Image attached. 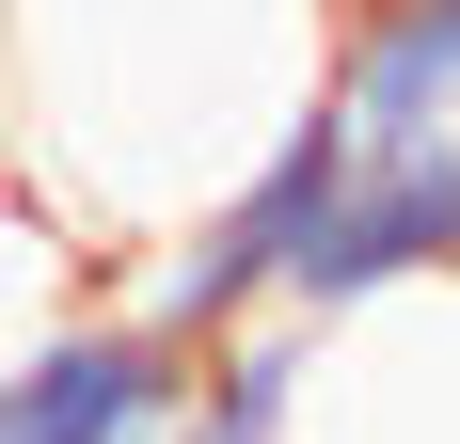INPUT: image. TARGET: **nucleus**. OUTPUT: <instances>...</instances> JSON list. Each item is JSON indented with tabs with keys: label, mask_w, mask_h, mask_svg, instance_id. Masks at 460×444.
Masks as SVG:
<instances>
[{
	"label": "nucleus",
	"mask_w": 460,
	"mask_h": 444,
	"mask_svg": "<svg viewBox=\"0 0 460 444\" xmlns=\"http://www.w3.org/2000/svg\"><path fill=\"white\" fill-rule=\"evenodd\" d=\"M302 397H318V317H254L223 350H190L175 444H302Z\"/></svg>",
	"instance_id": "obj_7"
},
{
	"label": "nucleus",
	"mask_w": 460,
	"mask_h": 444,
	"mask_svg": "<svg viewBox=\"0 0 460 444\" xmlns=\"http://www.w3.org/2000/svg\"><path fill=\"white\" fill-rule=\"evenodd\" d=\"M302 444H460V270L445 286H397L366 317H318Z\"/></svg>",
	"instance_id": "obj_4"
},
{
	"label": "nucleus",
	"mask_w": 460,
	"mask_h": 444,
	"mask_svg": "<svg viewBox=\"0 0 460 444\" xmlns=\"http://www.w3.org/2000/svg\"><path fill=\"white\" fill-rule=\"evenodd\" d=\"M349 159H366V143L333 128V111H302V128H286L223 207H190L175 238L143 254V317H159L175 350H223V333L286 317V286H302V254H318V222H333V191H349Z\"/></svg>",
	"instance_id": "obj_2"
},
{
	"label": "nucleus",
	"mask_w": 460,
	"mask_h": 444,
	"mask_svg": "<svg viewBox=\"0 0 460 444\" xmlns=\"http://www.w3.org/2000/svg\"><path fill=\"white\" fill-rule=\"evenodd\" d=\"M333 64V0H0V128L80 254H159L223 207Z\"/></svg>",
	"instance_id": "obj_1"
},
{
	"label": "nucleus",
	"mask_w": 460,
	"mask_h": 444,
	"mask_svg": "<svg viewBox=\"0 0 460 444\" xmlns=\"http://www.w3.org/2000/svg\"><path fill=\"white\" fill-rule=\"evenodd\" d=\"M318 111L366 143V159H397V143H445V128H460V0H333Z\"/></svg>",
	"instance_id": "obj_6"
},
{
	"label": "nucleus",
	"mask_w": 460,
	"mask_h": 444,
	"mask_svg": "<svg viewBox=\"0 0 460 444\" xmlns=\"http://www.w3.org/2000/svg\"><path fill=\"white\" fill-rule=\"evenodd\" d=\"M445 270H460V128L397 143V159H349V191H333L286 317H366V302H397V286H445Z\"/></svg>",
	"instance_id": "obj_5"
},
{
	"label": "nucleus",
	"mask_w": 460,
	"mask_h": 444,
	"mask_svg": "<svg viewBox=\"0 0 460 444\" xmlns=\"http://www.w3.org/2000/svg\"><path fill=\"white\" fill-rule=\"evenodd\" d=\"M190 350L143 302H64L32 350H0V444H175Z\"/></svg>",
	"instance_id": "obj_3"
}]
</instances>
